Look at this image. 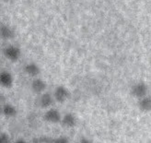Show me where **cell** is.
I'll list each match as a JSON object with an SVG mask.
<instances>
[{"mask_svg":"<svg viewBox=\"0 0 151 143\" xmlns=\"http://www.w3.org/2000/svg\"><path fill=\"white\" fill-rule=\"evenodd\" d=\"M147 92H148V88L145 82L143 81L135 83L131 90L132 95L135 98H137V99H141V98L147 96Z\"/></svg>","mask_w":151,"mask_h":143,"instance_id":"6da1fadb","label":"cell"},{"mask_svg":"<svg viewBox=\"0 0 151 143\" xmlns=\"http://www.w3.org/2000/svg\"><path fill=\"white\" fill-rule=\"evenodd\" d=\"M69 96H70V92L67 90V88H65V86H57L54 92L55 101L60 103H65L69 98Z\"/></svg>","mask_w":151,"mask_h":143,"instance_id":"7a4b0ae2","label":"cell"},{"mask_svg":"<svg viewBox=\"0 0 151 143\" xmlns=\"http://www.w3.org/2000/svg\"><path fill=\"white\" fill-rule=\"evenodd\" d=\"M21 55L20 49L15 46H9L4 49V56L12 62H16L19 59Z\"/></svg>","mask_w":151,"mask_h":143,"instance_id":"3957f363","label":"cell"},{"mask_svg":"<svg viewBox=\"0 0 151 143\" xmlns=\"http://www.w3.org/2000/svg\"><path fill=\"white\" fill-rule=\"evenodd\" d=\"M62 116L57 109H49L44 113L43 119L52 124H57L62 121Z\"/></svg>","mask_w":151,"mask_h":143,"instance_id":"277c9868","label":"cell"},{"mask_svg":"<svg viewBox=\"0 0 151 143\" xmlns=\"http://www.w3.org/2000/svg\"><path fill=\"white\" fill-rule=\"evenodd\" d=\"M0 84L6 89L13 86V77L9 71H2L0 73Z\"/></svg>","mask_w":151,"mask_h":143,"instance_id":"5b68a950","label":"cell"},{"mask_svg":"<svg viewBox=\"0 0 151 143\" xmlns=\"http://www.w3.org/2000/svg\"><path fill=\"white\" fill-rule=\"evenodd\" d=\"M46 83L42 79L36 78L32 82V90L37 94H42L45 90H46Z\"/></svg>","mask_w":151,"mask_h":143,"instance_id":"8992f818","label":"cell"},{"mask_svg":"<svg viewBox=\"0 0 151 143\" xmlns=\"http://www.w3.org/2000/svg\"><path fill=\"white\" fill-rule=\"evenodd\" d=\"M24 71L25 73L29 77L35 78L37 76H39L41 73L40 66L35 63H29L24 66Z\"/></svg>","mask_w":151,"mask_h":143,"instance_id":"52a82bcc","label":"cell"},{"mask_svg":"<svg viewBox=\"0 0 151 143\" xmlns=\"http://www.w3.org/2000/svg\"><path fill=\"white\" fill-rule=\"evenodd\" d=\"M0 36L3 40H11L15 37V32L9 26L1 24L0 26Z\"/></svg>","mask_w":151,"mask_h":143,"instance_id":"ba28073f","label":"cell"},{"mask_svg":"<svg viewBox=\"0 0 151 143\" xmlns=\"http://www.w3.org/2000/svg\"><path fill=\"white\" fill-rule=\"evenodd\" d=\"M54 100H55V98L50 93H42L39 98V105L42 108L47 109L52 104Z\"/></svg>","mask_w":151,"mask_h":143,"instance_id":"9c48e42d","label":"cell"},{"mask_svg":"<svg viewBox=\"0 0 151 143\" xmlns=\"http://www.w3.org/2000/svg\"><path fill=\"white\" fill-rule=\"evenodd\" d=\"M61 123L65 127L71 129V127H74L76 124H77V118H76V116L73 114H71V113H67V114H65L62 117Z\"/></svg>","mask_w":151,"mask_h":143,"instance_id":"30bf717a","label":"cell"},{"mask_svg":"<svg viewBox=\"0 0 151 143\" xmlns=\"http://www.w3.org/2000/svg\"><path fill=\"white\" fill-rule=\"evenodd\" d=\"M138 107L142 112L148 113L151 112V97L150 96H145L139 99L138 102Z\"/></svg>","mask_w":151,"mask_h":143,"instance_id":"8fae6325","label":"cell"},{"mask_svg":"<svg viewBox=\"0 0 151 143\" xmlns=\"http://www.w3.org/2000/svg\"><path fill=\"white\" fill-rule=\"evenodd\" d=\"M1 112L6 117H15L18 114V111H17L16 107L10 103L4 104L1 108Z\"/></svg>","mask_w":151,"mask_h":143,"instance_id":"7c38bea8","label":"cell"},{"mask_svg":"<svg viewBox=\"0 0 151 143\" xmlns=\"http://www.w3.org/2000/svg\"><path fill=\"white\" fill-rule=\"evenodd\" d=\"M32 143H55V139L50 137H39L33 139Z\"/></svg>","mask_w":151,"mask_h":143,"instance_id":"4fadbf2b","label":"cell"},{"mask_svg":"<svg viewBox=\"0 0 151 143\" xmlns=\"http://www.w3.org/2000/svg\"><path fill=\"white\" fill-rule=\"evenodd\" d=\"M0 143H11L9 136L5 132L0 133Z\"/></svg>","mask_w":151,"mask_h":143,"instance_id":"5bb4252c","label":"cell"},{"mask_svg":"<svg viewBox=\"0 0 151 143\" xmlns=\"http://www.w3.org/2000/svg\"><path fill=\"white\" fill-rule=\"evenodd\" d=\"M55 143H69V140L66 137H58V138H55Z\"/></svg>","mask_w":151,"mask_h":143,"instance_id":"9a60e30c","label":"cell"},{"mask_svg":"<svg viewBox=\"0 0 151 143\" xmlns=\"http://www.w3.org/2000/svg\"><path fill=\"white\" fill-rule=\"evenodd\" d=\"M79 143H93V142H92L91 140H90V139H87V138H83V139H80Z\"/></svg>","mask_w":151,"mask_h":143,"instance_id":"2e32d148","label":"cell"},{"mask_svg":"<svg viewBox=\"0 0 151 143\" xmlns=\"http://www.w3.org/2000/svg\"><path fill=\"white\" fill-rule=\"evenodd\" d=\"M15 143H28V142L23 139H19L16 140V142H15Z\"/></svg>","mask_w":151,"mask_h":143,"instance_id":"e0dca14e","label":"cell"},{"mask_svg":"<svg viewBox=\"0 0 151 143\" xmlns=\"http://www.w3.org/2000/svg\"><path fill=\"white\" fill-rule=\"evenodd\" d=\"M5 1H14V0H5Z\"/></svg>","mask_w":151,"mask_h":143,"instance_id":"ac0fdd59","label":"cell"}]
</instances>
